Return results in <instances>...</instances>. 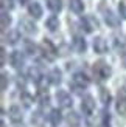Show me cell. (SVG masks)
Wrapping results in <instances>:
<instances>
[{"instance_id": "cell-36", "label": "cell", "mask_w": 126, "mask_h": 127, "mask_svg": "<svg viewBox=\"0 0 126 127\" xmlns=\"http://www.w3.org/2000/svg\"><path fill=\"white\" fill-rule=\"evenodd\" d=\"M0 126H2V127H5V123H3V121H2V124H0Z\"/></svg>"}, {"instance_id": "cell-29", "label": "cell", "mask_w": 126, "mask_h": 127, "mask_svg": "<svg viewBox=\"0 0 126 127\" xmlns=\"http://www.w3.org/2000/svg\"><path fill=\"white\" fill-rule=\"evenodd\" d=\"M8 74L6 73H2V78H0V87H2V92H5L8 88Z\"/></svg>"}, {"instance_id": "cell-4", "label": "cell", "mask_w": 126, "mask_h": 127, "mask_svg": "<svg viewBox=\"0 0 126 127\" xmlns=\"http://www.w3.org/2000/svg\"><path fill=\"white\" fill-rule=\"evenodd\" d=\"M115 109H117L120 116H126V87H122L117 93Z\"/></svg>"}, {"instance_id": "cell-37", "label": "cell", "mask_w": 126, "mask_h": 127, "mask_svg": "<svg viewBox=\"0 0 126 127\" xmlns=\"http://www.w3.org/2000/svg\"><path fill=\"white\" fill-rule=\"evenodd\" d=\"M100 127H104V126H100Z\"/></svg>"}, {"instance_id": "cell-10", "label": "cell", "mask_w": 126, "mask_h": 127, "mask_svg": "<svg viewBox=\"0 0 126 127\" xmlns=\"http://www.w3.org/2000/svg\"><path fill=\"white\" fill-rule=\"evenodd\" d=\"M9 62H11V65L14 67V68H22L23 67V64H25V56H23V53H20V51H12L11 53V56H9Z\"/></svg>"}, {"instance_id": "cell-3", "label": "cell", "mask_w": 126, "mask_h": 127, "mask_svg": "<svg viewBox=\"0 0 126 127\" xmlns=\"http://www.w3.org/2000/svg\"><path fill=\"white\" fill-rule=\"evenodd\" d=\"M41 53L44 56V59H47L50 62H53L58 56V48L53 45V42L50 39H44L42 40V45H41Z\"/></svg>"}, {"instance_id": "cell-17", "label": "cell", "mask_w": 126, "mask_h": 127, "mask_svg": "<svg viewBox=\"0 0 126 127\" xmlns=\"http://www.w3.org/2000/svg\"><path fill=\"white\" fill-rule=\"evenodd\" d=\"M48 121H50V124L55 126V127L59 126L61 121H62V113L58 109H53L52 112H50V115H48Z\"/></svg>"}, {"instance_id": "cell-13", "label": "cell", "mask_w": 126, "mask_h": 127, "mask_svg": "<svg viewBox=\"0 0 126 127\" xmlns=\"http://www.w3.org/2000/svg\"><path fill=\"white\" fill-rule=\"evenodd\" d=\"M8 116L12 123H22V112H20V107L19 105H11L9 107V110H8Z\"/></svg>"}, {"instance_id": "cell-16", "label": "cell", "mask_w": 126, "mask_h": 127, "mask_svg": "<svg viewBox=\"0 0 126 127\" xmlns=\"http://www.w3.org/2000/svg\"><path fill=\"white\" fill-rule=\"evenodd\" d=\"M72 43H73L75 51H78V53H84L86 50H87V43H86V40L81 36H75L73 40H72Z\"/></svg>"}, {"instance_id": "cell-26", "label": "cell", "mask_w": 126, "mask_h": 127, "mask_svg": "<svg viewBox=\"0 0 126 127\" xmlns=\"http://www.w3.org/2000/svg\"><path fill=\"white\" fill-rule=\"evenodd\" d=\"M100 99H101V102L104 104V105H109V102H111V93L106 90L104 87H100Z\"/></svg>"}, {"instance_id": "cell-9", "label": "cell", "mask_w": 126, "mask_h": 127, "mask_svg": "<svg viewBox=\"0 0 126 127\" xmlns=\"http://www.w3.org/2000/svg\"><path fill=\"white\" fill-rule=\"evenodd\" d=\"M103 16H104V22H106L108 27H112V28L120 27V19H118V16L112 9H104Z\"/></svg>"}, {"instance_id": "cell-30", "label": "cell", "mask_w": 126, "mask_h": 127, "mask_svg": "<svg viewBox=\"0 0 126 127\" xmlns=\"http://www.w3.org/2000/svg\"><path fill=\"white\" fill-rule=\"evenodd\" d=\"M118 12L123 19H126V2H120L118 3Z\"/></svg>"}, {"instance_id": "cell-11", "label": "cell", "mask_w": 126, "mask_h": 127, "mask_svg": "<svg viewBox=\"0 0 126 127\" xmlns=\"http://www.w3.org/2000/svg\"><path fill=\"white\" fill-rule=\"evenodd\" d=\"M93 51L98 53V54H104L108 51V42L103 37H95L93 39Z\"/></svg>"}, {"instance_id": "cell-19", "label": "cell", "mask_w": 126, "mask_h": 127, "mask_svg": "<svg viewBox=\"0 0 126 127\" xmlns=\"http://www.w3.org/2000/svg\"><path fill=\"white\" fill-rule=\"evenodd\" d=\"M67 124L70 126V127H79L81 124V118L76 112H70V113H67Z\"/></svg>"}, {"instance_id": "cell-24", "label": "cell", "mask_w": 126, "mask_h": 127, "mask_svg": "<svg viewBox=\"0 0 126 127\" xmlns=\"http://www.w3.org/2000/svg\"><path fill=\"white\" fill-rule=\"evenodd\" d=\"M47 6L52 12H59L62 9V0H47Z\"/></svg>"}, {"instance_id": "cell-33", "label": "cell", "mask_w": 126, "mask_h": 127, "mask_svg": "<svg viewBox=\"0 0 126 127\" xmlns=\"http://www.w3.org/2000/svg\"><path fill=\"white\" fill-rule=\"evenodd\" d=\"M0 54H2V61H0V62H2V65H5V64H6V51H5V48L0 50Z\"/></svg>"}, {"instance_id": "cell-14", "label": "cell", "mask_w": 126, "mask_h": 127, "mask_svg": "<svg viewBox=\"0 0 126 127\" xmlns=\"http://www.w3.org/2000/svg\"><path fill=\"white\" fill-rule=\"evenodd\" d=\"M19 40H20V31L19 30H9L5 34V42L8 45H16Z\"/></svg>"}, {"instance_id": "cell-20", "label": "cell", "mask_w": 126, "mask_h": 127, "mask_svg": "<svg viewBox=\"0 0 126 127\" xmlns=\"http://www.w3.org/2000/svg\"><path fill=\"white\" fill-rule=\"evenodd\" d=\"M114 48L117 51H125L126 48V36L120 34V36H114Z\"/></svg>"}, {"instance_id": "cell-21", "label": "cell", "mask_w": 126, "mask_h": 127, "mask_svg": "<svg viewBox=\"0 0 126 127\" xmlns=\"http://www.w3.org/2000/svg\"><path fill=\"white\" fill-rule=\"evenodd\" d=\"M23 51L27 53V54H30V56L36 54V51H37L36 43L31 40V39H25V40H23Z\"/></svg>"}, {"instance_id": "cell-7", "label": "cell", "mask_w": 126, "mask_h": 127, "mask_svg": "<svg viewBox=\"0 0 126 127\" xmlns=\"http://www.w3.org/2000/svg\"><path fill=\"white\" fill-rule=\"evenodd\" d=\"M56 101H58L59 107H62V109H70L72 104H73L72 96L65 90H58L56 92Z\"/></svg>"}, {"instance_id": "cell-12", "label": "cell", "mask_w": 126, "mask_h": 127, "mask_svg": "<svg viewBox=\"0 0 126 127\" xmlns=\"http://www.w3.org/2000/svg\"><path fill=\"white\" fill-rule=\"evenodd\" d=\"M28 78H30V81H33L36 85H41V82L44 81V74L41 73V70L37 67H31L28 70Z\"/></svg>"}, {"instance_id": "cell-15", "label": "cell", "mask_w": 126, "mask_h": 127, "mask_svg": "<svg viewBox=\"0 0 126 127\" xmlns=\"http://www.w3.org/2000/svg\"><path fill=\"white\" fill-rule=\"evenodd\" d=\"M28 14L31 17H34V19H41L42 17V6H41V3H37V2L30 3L28 5Z\"/></svg>"}, {"instance_id": "cell-22", "label": "cell", "mask_w": 126, "mask_h": 127, "mask_svg": "<svg viewBox=\"0 0 126 127\" xmlns=\"http://www.w3.org/2000/svg\"><path fill=\"white\" fill-rule=\"evenodd\" d=\"M68 8H70V11L73 12H83L84 9V3H83V0H70L68 2Z\"/></svg>"}, {"instance_id": "cell-31", "label": "cell", "mask_w": 126, "mask_h": 127, "mask_svg": "<svg viewBox=\"0 0 126 127\" xmlns=\"http://www.w3.org/2000/svg\"><path fill=\"white\" fill-rule=\"evenodd\" d=\"M12 6H14V3H12V0H2V8H3V9H6V8H8V9H11Z\"/></svg>"}, {"instance_id": "cell-34", "label": "cell", "mask_w": 126, "mask_h": 127, "mask_svg": "<svg viewBox=\"0 0 126 127\" xmlns=\"http://www.w3.org/2000/svg\"><path fill=\"white\" fill-rule=\"evenodd\" d=\"M122 61H123V65H125V68H126V53H123V56H122Z\"/></svg>"}, {"instance_id": "cell-18", "label": "cell", "mask_w": 126, "mask_h": 127, "mask_svg": "<svg viewBox=\"0 0 126 127\" xmlns=\"http://www.w3.org/2000/svg\"><path fill=\"white\" fill-rule=\"evenodd\" d=\"M47 79H48V82L50 84H53V85H58V84H61V71L58 68H53L52 71L48 73V76H47Z\"/></svg>"}, {"instance_id": "cell-5", "label": "cell", "mask_w": 126, "mask_h": 127, "mask_svg": "<svg viewBox=\"0 0 126 127\" xmlns=\"http://www.w3.org/2000/svg\"><path fill=\"white\" fill-rule=\"evenodd\" d=\"M79 23H81V30H84L86 33H92L93 30H97L100 27L97 17H93V16H84V17H81Z\"/></svg>"}, {"instance_id": "cell-1", "label": "cell", "mask_w": 126, "mask_h": 127, "mask_svg": "<svg viewBox=\"0 0 126 127\" xmlns=\"http://www.w3.org/2000/svg\"><path fill=\"white\" fill-rule=\"evenodd\" d=\"M93 76H95V79L98 82H101V81H106V79H109L111 78V74H112V68L108 62H104V61H97L95 64H93Z\"/></svg>"}, {"instance_id": "cell-23", "label": "cell", "mask_w": 126, "mask_h": 127, "mask_svg": "<svg viewBox=\"0 0 126 127\" xmlns=\"http://www.w3.org/2000/svg\"><path fill=\"white\" fill-rule=\"evenodd\" d=\"M45 25H47V28H48L50 31H56V30L59 28V19L56 17V16H50V17L47 19Z\"/></svg>"}, {"instance_id": "cell-2", "label": "cell", "mask_w": 126, "mask_h": 127, "mask_svg": "<svg viewBox=\"0 0 126 127\" xmlns=\"http://www.w3.org/2000/svg\"><path fill=\"white\" fill-rule=\"evenodd\" d=\"M90 84V79L89 76L83 71H76L72 76V81H70V88L75 90L76 93H81V90H86Z\"/></svg>"}, {"instance_id": "cell-35", "label": "cell", "mask_w": 126, "mask_h": 127, "mask_svg": "<svg viewBox=\"0 0 126 127\" xmlns=\"http://www.w3.org/2000/svg\"><path fill=\"white\" fill-rule=\"evenodd\" d=\"M17 2L20 3V5H25V3H28V0H17Z\"/></svg>"}, {"instance_id": "cell-8", "label": "cell", "mask_w": 126, "mask_h": 127, "mask_svg": "<svg viewBox=\"0 0 126 127\" xmlns=\"http://www.w3.org/2000/svg\"><path fill=\"white\" fill-rule=\"evenodd\" d=\"M81 110H83V113L87 116H90L92 113L95 112V101H93V98L90 95H87V96L83 98V101H81Z\"/></svg>"}, {"instance_id": "cell-27", "label": "cell", "mask_w": 126, "mask_h": 127, "mask_svg": "<svg viewBox=\"0 0 126 127\" xmlns=\"http://www.w3.org/2000/svg\"><path fill=\"white\" fill-rule=\"evenodd\" d=\"M0 17H2V30L6 31L9 28V25H11V17H9V14L5 9H2V16H0Z\"/></svg>"}, {"instance_id": "cell-28", "label": "cell", "mask_w": 126, "mask_h": 127, "mask_svg": "<svg viewBox=\"0 0 126 127\" xmlns=\"http://www.w3.org/2000/svg\"><path fill=\"white\" fill-rule=\"evenodd\" d=\"M20 101L23 102V105L27 107H31V102H33V96H31V95H28L27 92H22V95H20Z\"/></svg>"}, {"instance_id": "cell-6", "label": "cell", "mask_w": 126, "mask_h": 127, "mask_svg": "<svg viewBox=\"0 0 126 127\" xmlns=\"http://www.w3.org/2000/svg\"><path fill=\"white\" fill-rule=\"evenodd\" d=\"M19 28H20V31L25 33V34H36L37 33L36 23L31 20V19H28V17H23V19L19 20Z\"/></svg>"}, {"instance_id": "cell-25", "label": "cell", "mask_w": 126, "mask_h": 127, "mask_svg": "<svg viewBox=\"0 0 126 127\" xmlns=\"http://www.w3.org/2000/svg\"><path fill=\"white\" fill-rule=\"evenodd\" d=\"M37 99H39L41 107H48V104H50V96H48L47 90H39V96H37Z\"/></svg>"}, {"instance_id": "cell-32", "label": "cell", "mask_w": 126, "mask_h": 127, "mask_svg": "<svg viewBox=\"0 0 126 127\" xmlns=\"http://www.w3.org/2000/svg\"><path fill=\"white\" fill-rule=\"evenodd\" d=\"M17 87H20L22 90H25V79H23V76H19V78H17Z\"/></svg>"}]
</instances>
